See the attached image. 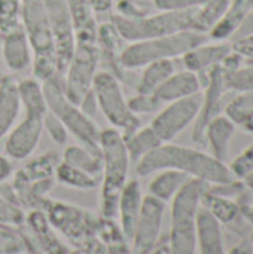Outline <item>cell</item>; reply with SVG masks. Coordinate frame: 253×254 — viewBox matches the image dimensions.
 Returning <instances> with one entry per match:
<instances>
[{
  "label": "cell",
  "instance_id": "cell-1",
  "mask_svg": "<svg viewBox=\"0 0 253 254\" xmlns=\"http://www.w3.org/2000/svg\"><path fill=\"white\" fill-rule=\"evenodd\" d=\"M161 170H176L207 185H227L236 177L228 165L203 150L180 144L163 143L136 164L139 176H149Z\"/></svg>",
  "mask_w": 253,
  "mask_h": 254
},
{
  "label": "cell",
  "instance_id": "cell-2",
  "mask_svg": "<svg viewBox=\"0 0 253 254\" xmlns=\"http://www.w3.org/2000/svg\"><path fill=\"white\" fill-rule=\"evenodd\" d=\"M39 210L46 214L52 228L75 250H81L85 254L106 253V246L97 238L100 214L49 196L42 201Z\"/></svg>",
  "mask_w": 253,
  "mask_h": 254
},
{
  "label": "cell",
  "instance_id": "cell-3",
  "mask_svg": "<svg viewBox=\"0 0 253 254\" xmlns=\"http://www.w3.org/2000/svg\"><path fill=\"white\" fill-rule=\"evenodd\" d=\"M100 150L103 161L100 214L107 219H115L118 214L119 195L128 182L131 161L124 137L115 128H107L100 132Z\"/></svg>",
  "mask_w": 253,
  "mask_h": 254
},
{
  "label": "cell",
  "instance_id": "cell-4",
  "mask_svg": "<svg viewBox=\"0 0 253 254\" xmlns=\"http://www.w3.org/2000/svg\"><path fill=\"white\" fill-rule=\"evenodd\" d=\"M209 185L198 179H189L171 199L170 234L167 238L170 254H195L197 250V216L201 198Z\"/></svg>",
  "mask_w": 253,
  "mask_h": 254
},
{
  "label": "cell",
  "instance_id": "cell-5",
  "mask_svg": "<svg viewBox=\"0 0 253 254\" xmlns=\"http://www.w3.org/2000/svg\"><path fill=\"white\" fill-rule=\"evenodd\" d=\"M21 27L33 54V76L43 82L58 74L57 55L43 0H22Z\"/></svg>",
  "mask_w": 253,
  "mask_h": 254
},
{
  "label": "cell",
  "instance_id": "cell-6",
  "mask_svg": "<svg viewBox=\"0 0 253 254\" xmlns=\"http://www.w3.org/2000/svg\"><path fill=\"white\" fill-rule=\"evenodd\" d=\"M207 40V34L189 30L176 34L127 43L121 55V64L125 70H136L154 61L174 60L183 57L188 51Z\"/></svg>",
  "mask_w": 253,
  "mask_h": 254
},
{
  "label": "cell",
  "instance_id": "cell-7",
  "mask_svg": "<svg viewBox=\"0 0 253 254\" xmlns=\"http://www.w3.org/2000/svg\"><path fill=\"white\" fill-rule=\"evenodd\" d=\"M45 100L48 104V110L54 113L61 124L66 127L69 134H73L75 138L85 149L101 153L100 150V128L94 124V121L86 116L82 109L70 101L64 92L61 77L52 76L42 82Z\"/></svg>",
  "mask_w": 253,
  "mask_h": 254
},
{
  "label": "cell",
  "instance_id": "cell-8",
  "mask_svg": "<svg viewBox=\"0 0 253 254\" xmlns=\"http://www.w3.org/2000/svg\"><path fill=\"white\" fill-rule=\"evenodd\" d=\"M195 9L188 10H160L158 13H148L142 18L130 19L113 13L110 21L116 27L118 33L127 43L154 39L169 34L192 30Z\"/></svg>",
  "mask_w": 253,
  "mask_h": 254
},
{
  "label": "cell",
  "instance_id": "cell-9",
  "mask_svg": "<svg viewBox=\"0 0 253 254\" xmlns=\"http://www.w3.org/2000/svg\"><path fill=\"white\" fill-rule=\"evenodd\" d=\"M121 80L109 71H97L92 83V92L97 106L104 118L118 129L122 137L130 135L142 127L140 118L128 107V100L124 97Z\"/></svg>",
  "mask_w": 253,
  "mask_h": 254
},
{
  "label": "cell",
  "instance_id": "cell-10",
  "mask_svg": "<svg viewBox=\"0 0 253 254\" xmlns=\"http://www.w3.org/2000/svg\"><path fill=\"white\" fill-rule=\"evenodd\" d=\"M100 64L97 39H76L72 60L61 74L63 88L70 101L79 104L92 89Z\"/></svg>",
  "mask_w": 253,
  "mask_h": 254
},
{
  "label": "cell",
  "instance_id": "cell-11",
  "mask_svg": "<svg viewBox=\"0 0 253 254\" xmlns=\"http://www.w3.org/2000/svg\"><path fill=\"white\" fill-rule=\"evenodd\" d=\"M49 28L54 39L58 76L67 68L76 43V30L70 9L64 0H43Z\"/></svg>",
  "mask_w": 253,
  "mask_h": 254
},
{
  "label": "cell",
  "instance_id": "cell-12",
  "mask_svg": "<svg viewBox=\"0 0 253 254\" xmlns=\"http://www.w3.org/2000/svg\"><path fill=\"white\" fill-rule=\"evenodd\" d=\"M201 106V98L197 95L186 97L167 103L164 109L152 119L151 128L161 138L163 143H170L188 125L195 122Z\"/></svg>",
  "mask_w": 253,
  "mask_h": 254
},
{
  "label": "cell",
  "instance_id": "cell-13",
  "mask_svg": "<svg viewBox=\"0 0 253 254\" xmlns=\"http://www.w3.org/2000/svg\"><path fill=\"white\" fill-rule=\"evenodd\" d=\"M24 112L25 116L13 125L4 141V155L13 161H24L36 150L43 131V118L48 110L24 109Z\"/></svg>",
  "mask_w": 253,
  "mask_h": 254
},
{
  "label": "cell",
  "instance_id": "cell-14",
  "mask_svg": "<svg viewBox=\"0 0 253 254\" xmlns=\"http://www.w3.org/2000/svg\"><path fill=\"white\" fill-rule=\"evenodd\" d=\"M166 202L146 195L143 196L142 210L131 237V254L151 253L160 243Z\"/></svg>",
  "mask_w": 253,
  "mask_h": 254
},
{
  "label": "cell",
  "instance_id": "cell-15",
  "mask_svg": "<svg viewBox=\"0 0 253 254\" xmlns=\"http://www.w3.org/2000/svg\"><path fill=\"white\" fill-rule=\"evenodd\" d=\"M225 67L222 64H218L212 67L210 70L200 73V76H206V91L204 97L201 98V106L198 116L194 122L192 129V140L198 144H204V129L207 124L218 115H221V106L222 98L225 95L227 85H225Z\"/></svg>",
  "mask_w": 253,
  "mask_h": 254
},
{
  "label": "cell",
  "instance_id": "cell-16",
  "mask_svg": "<svg viewBox=\"0 0 253 254\" xmlns=\"http://www.w3.org/2000/svg\"><path fill=\"white\" fill-rule=\"evenodd\" d=\"M97 46L100 63L104 64L106 70L116 76L121 82L127 79L125 68L121 64V55L127 42L121 37L112 21H106L97 25Z\"/></svg>",
  "mask_w": 253,
  "mask_h": 254
},
{
  "label": "cell",
  "instance_id": "cell-17",
  "mask_svg": "<svg viewBox=\"0 0 253 254\" xmlns=\"http://www.w3.org/2000/svg\"><path fill=\"white\" fill-rule=\"evenodd\" d=\"M33 238L40 254H70L72 249L64 243L61 235L52 228L42 210H30L22 225Z\"/></svg>",
  "mask_w": 253,
  "mask_h": 254
},
{
  "label": "cell",
  "instance_id": "cell-18",
  "mask_svg": "<svg viewBox=\"0 0 253 254\" xmlns=\"http://www.w3.org/2000/svg\"><path fill=\"white\" fill-rule=\"evenodd\" d=\"M1 36V57L9 71L21 73L31 67L33 54L22 27L19 25L18 28Z\"/></svg>",
  "mask_w": 253,
  "mask_h": 254
},
{
  "label": "cell",
  "instance_id": "cell-19",
  "mask_svg": "<svg viewBox=\"0 0 253 254\" xmlns=\"http://www.w3.org/2000/svg\"><path fill=\"white\" fill-rule=\"evenodd\" d=\"M231 52H233L231 42H216V43L204 42L195 46L194 49L188 51L182 57V61L186 70L200 74L221 64L224 58Z\"/></svg>",
  "mask_w": 253,
  "mask_h": 254
},
{
  "label": "cell",
  "instance_id": "cell-20",
  "mask_svg": "<svg viewBox=\"0 0 253 254\" xmlns=\"http://www.w3.org/2000/svg\"><path fill=\"white\" fill-rule=\"evenodd\" d=\"M142 202H143V192H142L140 182L137 179L128 180L119 195L118 214H116L119 217V226L128 241L133 237L134 226L142 210Z\"/></svg>",
  "mask_w": 253,
  "mask_h": 254
},
{
  "label": "cell",
  "instance_id": "cell-21",
  "mask_svg": "<svg viewBox=\"0 0 253 254\" xmlns=\"http://www.w3.org/2000/svg\"><path fill=\"white\" fill-rule=\"evenodd\" d=\"M201 89V77L189 70L174 71L154 94L164 104L197 95Z\"/></svg>",
  "mask_w": 253,
  "mask_h": 254
},
{
  "label": "cell",
  "instance_id": "cell-22",
  "mask_svg": "<svg viewBox=\"0 0 253 254\" xmlns=\"http://www.w3.org/2000/svg\"><path fill=\"white\" fill-rule=\"evenodd\" d=\"M197 247L200 254H227L221 223L204 207L197 216Z\"/></svg>",
  "mask_w": 253,
  "mask_h": 254
},
{
  "label": "cell",
  "instance_id": "cell-23",
  "mask_svg": "<svg viewBox=\"0 0 253 254\" xmlns=\"http://www.w3.org/2000/svg\"><path fill=\"white\" fill-rule=\"evenodd\" d=\"M234 132L236 125L225 115L221 113L215 116L204 129V144L209 146L210 155L224 162L228 155L230 143L234 137Z\"/></svg>",
  "mask_w": 253,
  "mask_h": 254
},
{
  "label": "cell",
  "instance_id": "cell-24",
  "mask_svg": "<svg viewBox=\"0 0 253 254\" xmlns=\"http://www.w3.org/2000/svg\"><path fill=\"white\" fill-rule=\"evenodd\" d=\"M19 110L18 82L13 76H4L0 79V141L13 128Z\"/></svg>",
  "mask_w": 253,
  "mask_h": 254
},
{
  "label": "cell",
  "instance_id": "cell-25",
  "mask_svg": "<svg viewBox=\"0 0 253 254\" xmlns=\"http://www.w3.org/2000/svg\"><path fill=\"white\" fill-rule=\"evenodd\" d=\"M251 9H253V0H231L227 12L218 21V24L207 33V37L216 42L231 40L240 22Z\"/></svg>",
  "mask_w": 253,
  "mask_h": 254
},
{
  "label": "cell",
  "instance_id": "cell-26",
  "mask_svg": "<svg viewBox=\"0 0 253 254\" xmlns=\"http://www.w3.org/2000/svg\"><path fill=\"white\" fill-rule=\"evenodd\" d=\"M142 68L143 71L136 83V91L142 94H154L176 71L174 60L154 61Z\"/></svg>",
  "mask_w": 253,
  "mask_h": 254
},
{
  "label": "cell",
  "instance_id": "cell-27",
  "mask_svg": "<svg viewBox=\"0 0 253 254\" xmlns=\"http://www.w3.org/2000/svg\"><path fill=\"white\" fill-rule=\"evenodd\" d=\"M201 207H204L221 225L231 226L242 217L239 202H236L233 198L212 193L209 189L201 198Z\"/></svg>",
  "mask_w": 253,
  "mask_h": 254
},
{
  "label": "cell",
  "instance_id": "cell-28",
  "mask_svg": "<svg viewBox=\"0 0 253 254\" xmlns=\"http://www.w3.org/2000/svg\"><path fill=\"white\" fill-rule=\"evenodd\" d=\"M189 179L191 177L176 170H161L149 183V195L163 202H169Z\"/></svg>",
  "mask_w": 253,
  "mask_h": 254
},
{
  "label": "cell",
  "instance_id": "cell-29",
  "mask_svg": "<svg viewBox=\"0 0 253 254\" xmlns=\"http://www.w3.org/2000/svg\"><path fill=\"white\" fill-rule=\"evenodd\" d=\"M61 161L91 174L92 177L101 182V173H103L101 153H94L81 144H75V146L66 147Z\"/></svg>",
  "mask_w": 253,
  "mask_h": 254
},
{
  "label": "cell",
  "instance_id": "cell-30",
  "mask_svg": "<svg viewBox=\"0 0 253 254\" xmlns=\"http://www.w3.org/2000/svg\"><path fill=\"white\" fill-rule=\"evenodd\" d=\"M124 143L130 156V161L139 162L142 158L149 155L152 150H155L158 146L163 144L161 138L155 134V131L151 127H140L130 135L124 137Z\"/></svg>",
  "mask_w": 253,
  "mask_h": 254
},
{
  "label": "cell",
  "instance_id": "cell-31",
  "mask_svg": "<svg viewBox=\"0 0 253 254\" xmlns=\"http://www.w3.org/2000/svg\"><path fill=\"white\" fill-rule=\"evenodd\" d=\"M60 156L55 152H45L30 159L22 168L16 171L22 179L28 182H39L46 179H55V168L60 164Z\"/></svg>",
  "mask_w": 253,
  "mask_h": 254
},
{
  "label": "cell",
  "instance_id": "cell-32",
  "mask_svg": "<svg viewBox=\"0 0 253 254\" xmlns=\"http://www.w3.org/2000/svg\"><path fill=\"white\" fill-rule=\"evenodd\" d=\"M73 16L76 39H97V21L88 0H64Z\"/></svg>",
  "mask_w": 253,
  "mask_h": 254
},
{
  "label": "cell",
  "instance_id": "cell-33",
  "mask_svg": "<svg viewBox=\"0 0 253 254\" xmlns=\"http://www.w3.org/2000/svg\"><path fill=\"white\" fill-rule=\"evenodd\" d=\"M231 0H206L200 7H197L192 31L207 34L218 21L224 16Z\"/></svg>",
  "mask_w": 253,
  "mask_h": 254
},
{
  "label": "cell",
  "instance_id": "cell-34",
  "mask_svg": "<svg viewBox=\"0 0 253 254\" xmlns=\"http://www.w3.org/2000/svg\"><path fill=\"white\" fill-rule=\"evenodd\" d=\"M55 180L67 188L79 189V190H91L100 185L98 179L63 161H60V164L55 168Z\"/></svg>",
  "mask_w": 253,
  "mask_h": 254
},
{
  "label": "cell",
  "instance_id": "cell-35",
  "mask_svg": "<svg viewBox=\"0 0 253 254\" xmlns=\"http://www.w3.org/2000/svg\"><path fill=\"white\" fill-rule=\"evenodd\" d=\"M234 125H245L253 116V91L239 92L227 106L224 113Z\"/></svg>",
  "mask_w": 253,
  "mask_h": 254
},
{
  "label": "cell",
  "instance_id": "cell-36",
  "mask_svg": "<svg viewBox=\"0 0 253 254\" xmlns=\"http://www.w3.org/2000/svg\"><path fill=\"white\" fill-rule=\"evenodd\" d=\"M22 0H0V34H6L21 25Z\"/></svg>",
  "mask_w": 253,
  "mask_h": 254
},
{
  "label": "cell",
  "instance_id": "cell-37",
  "mask_svg": "<svg viewBox=\"0 0 253 254\" xmlns=\"http://www.w3.org/2000/svg\"><path fill=\"white\" fill-rule=\"evenodd\" d=\"M225 85L228 91L248 92L253 91V64L240 65L225 73Z\"/></svg>",
  "mask_w": 253,
  "mask_h": 254
},
{
  "label": "cell",
  "instance_id": "cell-38",
  "mask_svg": "<svg viewBox=\"0 0 253 254\" xmlns=\"http://www.w3.org/2000/svg\"><path fill=\"white\" fill-rule=\"evenodd\" d=\"M97 238L104 246H110V244L121 243V241H128L125 238L119 223H116L113 219L103 217L101 214H100V220L97 225Z\"/></svg>",
  "mask_w": 253,
  "mask_h": 254
},
{
  "label": "cell",
  "instance_id": "cell-39",
  "mask_svg": "<svg viewBox=\"0 0 253 254\" xmlns=\"http://www.w3.org/2000/svg\"><path fill=\"white\" fill-rule=\"evenodd\" d=\"M24 222H25V211L10 204L0 195V226L16 229L22 226Z\"/></svg>",
  "mask_w": 253,
  "mask_h": 254
},
{
  "label": "cell",
  "instance_id": "cell-40",
  "mask_svg": "<svg viewBox=\"0 0 253 254\" xmlns=\"http://www.w3.org/2000/svg\"><path fill=\"white\" fill-rule=\"evenodd\" d=\"M163 106V103L155 97V94H142L137 92L134 97H131L128 100V107L134 115H149L157 112L160 107Z\"/></svg>",
  "mask_w": 253,
  "mask_h": 254
},
{
  "label": "cell",
  "instance_id": "cell-41",
  "mask_svg": "<svg viewBox=\"0 0 253 254\" xmlns=\"http://www.w3.org/2000/svg\"><path fill=\"white\" fill-rule=\"evenodd\" d=\"M24 244L16 229L0 226V254H22Z\"/></svg>",
  "mask_w": 253,
  "mask_h": 254
},
{
  "label": "cell",
  "instance_id": "cell-42",
  "mask_svg": "<svg viewBox=\"0 0 253 254\" xmlns=\"http://www.w3.org/2000/svg\"><path fill=\"white\" fill-rule=\"evenodd\" d=\"M43 129L48 132V135L57 143V144H64L69 138V131L66 129V127L61 124V121L51 113L49 110L46 112L45 118H43Z\"/></svg>",
  "mask_w": 253,
  "mask_h": 254
},
{
  "label": "cell",
  "instance_id": "cell-43",
  "mask_svg": "<svg viewBox=\"0 0 253 254\" xmlns=\"http://www.w3.org/2000/svg\"><path fill=\"white\" fill-rule=\"evenodd\" d=\"M230 170L236 179H243L248 173L253 170V143L246 147L231 164Z\"/></svg>",
  "mask_w": 253,
  "mask_h": 254
},
{
  "label": "cell",
  "instance_id": "cell-44",
  "mask_svg": "<svg viewBox=\"0 0 253 254\" xmlns=\"http://www.w3.org/2000/svg\"><path fill=\"white\" fill-rule=\"evenodd\" d=\"M158 10H188L200 7L206 0H152Z\"/></svg>",
  "mask_w": 253,
  "mask_h": 254
},
{
  "label": "cell",
  "instance_id": "cell-45",
  "mask_svg": "<svg viewBox=\"0 0 253 254\" xmlns=\"http://www.w3.org/2000/svg\"><path fill=\"white\" fill-rule=\"evenodd\" d=\"M115 13L119 16H124V18L136 19V18H142V16L148 15V10L143 9L142 6H139L133 0H116V12Z\"/></svg>",
  "mask_w": 253,
  "mask_h": 254
},
{
  "label": "cell",
  "instance_id": "cell-46",
  "mask_svg": "<svg viewBox=\"0 0 253 254\" xmlns=\"http://www.w3.org/2000/svg\"><path fill=\"white\" fill-rule=\"evenodd\" d=\"M249 36H253V9H251L246 13V16L240 22L239 28L236 30V33H234V36L231 37L230 42H236V40H240V39H245V37H249Z\"/></svg>",
  "mask_w": 253,
  "mask_h": 254
},
{
  "label": "cell",
  "instance_id": "cell-47",
  "mask_svg": "<svg viewBox=\"0 0 253 254\" xmlns=\"http://www.w3.org/2000/svg\"><path fill=\"white\" fill-rule=\"evenodd\" d=\"M233 49L246 60H253V36L231 42Z\"/></svg>",
  "mask_w": 253,
  "mask_h": 254
},
{
  "label": "cell",
  "instance_id": "cell-48",
  "mask_svg": "<svg viewBox=\"0 0 253 254\" xmlns=\"http://www.w3.org/2000/svg\"><path fill=\"white\" fill-rule=\"evenodd\" d=\"M81 109H82V112L86 115V116H89L91 119L94 118V115L97 113V100H95V95H94V92H92V89L82 98V101L78 104Z\"/></svg>",
  "mask_w": 253,
  "mask_h": 254
},
{
  "label": "cell",
  "instance_id": "cell-49",
  "mask_svg": "<svg viewBox=\"0 0 253 254\" xmlns=\"http://www.w3.org/2000/svg\"><path fill=\"white\" fill-rule=\"evenodd\" d=\"M13 174V164L6 155H0V185L7 182Z\"/></svg>",
  "mask_w": 253,
  "mask_h": 254
},
{
  "label": "cell",
  "instance_id": "cell-50",
  "mask_svg": "<svg viewBox=\"0 0 253 254\" xmlns=\"http://www.w3.org/2000/svg\"><path fill=\"white\" fill-rule=\"evenodd\" d=\"M88 3L94 13H106L113 7L115 0H88Z\"/></svg>",
  "mask_w": 253,
  "mask_h": 254
},
{
  "label": "cell",
  "instance_id": "cell-51",
  "mask_svg": "<svg viewBox=\"0 0 253 254\" xmlns=\"http://www.w3.org/2000/svg\"><path fill=\"white\" fill-rule=\"evenodd\" d=\"M104 254H131L130 241H121V243L106 246V253Z\"/></svg>",
  "mask_w": 253,
  "mask_h": 254
},
{
  "label": "cell",
  "instance_id": "cell-52",
  "mask_svg": "<svg viewBox=\"0 0 253 254\" xmlns=\"http://www.w3.org/2000/svg\"><path fill=\"white\" fill-rule=\"evenodd\" d=\"M228 254H253V249L252 246H251V243L245 238L236 247H233Z\"/></svg>",
  "mask_w": 253,
  "mask_h": 254
},
{
  "label": "cell",
  "instance_id": "cell-53",
  "mask_svg": "<svg viewBox=\"0 0 253 254\" xmlns=\"http://www.w3.org/2000/svg\"><path fill=\"white\" fill-rule=\"evenodd\" d=\"M240 211L242 216L253 225V204H246V205H240Z\"/></svg>",
  "mask_w": 253,
  "mask_h": 254
},
{
  "label": "cell",
  "instance_id": "cell-54",
  "mask_svg": "<svg viewBox=\"0 0 253 254\" xmlns=\"http://www.w3.org/2000/svg\"><path fill=\"white\" fill-rule=\"evenodd\" d=\"M148 254H170L167 240H164V241H161V240H160V243L157 244V247H155L151 253H148Z\"/></svg>",
  "mask_w": 253,
  "mask_h": 254
},
{
  "label": "cell",
  "instance_id": "cell-55",
  "mask_svg": "<svg viewBox=\"0 0 253 254\" xmlns=\"http://www.w3.org/2000/svg\"><path fill=\"white\" fill-rule=\"evenodd\" d=\"M243 185L246 186V188H249V189H253V170L251 173H248L243 179Z\"/></svg>",
  "mask_w": 253,
  "mask_h": 254
},
{
  "label": "cell",
  "instance_id": "cell-56",
  "mask_svg": "<svg viewBox=\"0 0 253 254\" xmlns=\"http://www.w3.org/2000/svg\"><path fill=\"white\" fill-rule=\"evenodd\" d=\"M243 128H245L248 132H253V116L249 119V121H248V122H246V124H245V125H243Z\"/></svg>",
  "mask_w": 253,
  "mask_h": 254
},
{
  "label": "cell",
  "instance_id": "cell-57",
  "mask_svg": "<svg viewBox=\"0 0 253 254\" xmlns=\"http://www.w3.org/2000/svg\"><path fill=\"white\" fill-rule=\"evenodd\" d=\"M249 243H251V246H252V249H253V229H252V232H251V235H249V240H248Z\"/></svg>",
  "mask_w": 253,
  "mask_h": 254
},
{
  "label": "cell",
  "instance_id": "cell-58",
  "mask_svg": "<svg viewBox=\"0 0 253 254\" xmlns=\"http://www.w3.org/2000/svg\"><path fill=\"white\" fill-rule=\"evenodd\" d=\"M70 254H85V253H82L81 250H72V253Z\"/></svg>",
  "mask_w": 253,
  "mask_h": 254
}]
</instances>
